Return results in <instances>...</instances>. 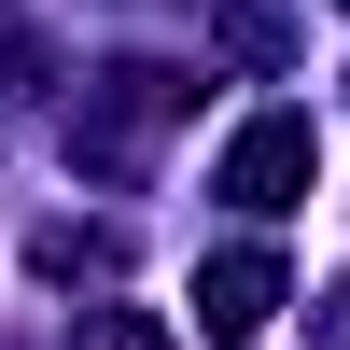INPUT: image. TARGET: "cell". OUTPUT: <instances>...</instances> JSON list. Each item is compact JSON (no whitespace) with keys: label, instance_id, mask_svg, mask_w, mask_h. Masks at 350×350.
<instances>
[{"label":"cell","instance_id":"obj_4","mask_svg":"<svg viewBox=\"0 0 350 350\" xmlns=\"http://www.w3.org/2000/svg\"><path fill=\"white\" fill-rule=\"evenodd\" d=\"M70 350H168L154 308H98V323H70Z\"/></svg>","mask_w":350,"mask_h":350},{"label":"cell","instance_id":"obj_3","mask_svg":"<svg viewBox=\"0 0 350 350\" xmlns=\"http://www.w3.org/2000/svg\"><path fill=\"white\" fill-rule=\"evenodd\" d=\"M211 42L239 56V70H280V56H295V14H280V0H211Z\"/></svg>","mask_w":350,"mask_h":350},{"label":"cell","instance_id":"obj_2","mask_svg":"<svg viewBox=\"0 0 350 350\" xmlns=\"http://www.w3.org/2000/svg\"><path fill=\"white\" fill-rule=\"evenodd\" d=\"M280 323V252H211V267H196V336H267Z\"/></svg>","mask_w":350,"mask_h":350},{"label":"cell","instance_id":"obj_1","mask_svg":"<svg viewBox=\"0 0 350 350\" xmlns=\"http://www.w3.org/2000/svg\"><path fill=\"white\" fill-rule=\"evenodd\" d=\"M211 183H224V211H295V196L323 183V126H308V112H252Z\"/></svg>","mask_w":350,"mask_h":350}]
</instances>
